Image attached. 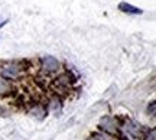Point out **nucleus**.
Masks as SVG:
<instances>
[{"instance_id": "obj_3", "label": "nucleus", "mask_w": 156, "mask_h": 140, "mask_svg": "<svg viewBox=\"0 0 156 140\" xmlns=\"http://www.w3.org/2000/svg\"><path fill=\"white\" fill-rule=\"evenodd\" d=\"M120 123V131L123 135L129 136L132 140H142L146 131V127H143L140 123L130 117H117Z\"/></svg>"}, {"instance_id": "obj_7", "label": "nucleus", "mask_w": 156, "mask_h": 140, "mask_svg": "<svg viewBox=\"0 0 156 140\" xmlns=\"http://www.w3.org/2000/svg\"><path fill=\"white\" fill-rule=\"evenodd\" d=\"M28 113H29V116H32V117L36 118V120H44V118L49 114V113H48V108L45 106V103H41V101L30 104V106L28 107Z\"/></svg>"}, {"instance_id": "obj_10", "label": "nucleus", "mask_w": 156, "mask_h": 140, "mask_svg": "<svg viewBox=\"0 0 156 140\" xmlns=\"http://www.w3.org/2000/svg\"><path fill=\"white\" fill-rule=\"evenodd\" d=\"M146 111H147V114H151V116H156V100L151 101V103L147 104Z\"/></svg>"}, {"instance_id": "obj_6", "label": "nucleus", "mask_w": 156, "mask_h": 140, "mask_svg": "<svg viewBox=\"0 0 156 140\" xmlns=\"http://www.w3.org/2000/svg\"><path fill=\"white\" fill-rule=\"evenodd\" d=\"M17 94V88L15 82L7 78L0 77V98H10Z\"/></svg>"}, {"instance_id": "obj_11", "label": "nucleus", "mask_w": 156, "mask_h": 140, "mask_svg": "<svg viewBox=\"0 0 156 140\" xmlns=\"http://www.w3.org/2000/svg\"><path fill=\"white\" fill-rule=\"evenodd\" d=\"M116 140H132L129 136H126V135H123L122 131H120V135L119 136H116Z\"/></svg>"}, {"instance_id": "obj_12", "label": "nucleus", "mask_w": 156, "mask_h": 140, "mask_svg": "<svg viewBox=\"0 0 156 140\" xmlns=\"http://www.w3.org/2000/svg\"><path fill=\"white\" fill-rule=\"evenodd\" d=\"M7 116H9V114H7V110L0 106V117H7Z\"/></svg>"}, {"instance_id": "obj_13", "label": "nucleus", "mask_w": 156, "mask_h": 140, "mask_svg": "<svg viewBox=\"0 0 156 140\" xmlns=\"http://www.w3.org/2000/svg\"><path fill=\"white\" fill-rule=\"evenodd\" d=\"M9 23V19H0V29H3Z\"/></svg>"}, {"instance_id": "obj_5", "label": "nucleus", "mask_w": 156, "mask_h": 140, "mask_svg": "<svg viewBox=\"0 0 156 140\" xmlns=\"http://www.w3.org/2000/svg\"><path fill=\"white\" fill-rule=\"evenodd\" d=\"M45 106L48 108V113H52L56 117H59L62 114V108H64V98L56 94H51L45 101Z\"/></svg>"}, {"instance_id": "obj_8", "label": "nucleus", "mask_w": 156, "mask_h": 140, "mask_svg": "<svg viewBox=\"0 0 156 140\" xmlns=\"http://www.w3.org/2000/svg\"><path fill=\"white\" fill-rule=\"evenodd\" d=\"M117 9L120 12H123V13H126V15H136V16H137V15H143V10H142L140 7L130 5L127 2H120V3L117 5Z\"/></svg>"}, {"instance_id": "obj_14", "label": "nucleus", "mask_w": 156, "mask_h": 140, "mask_svg": "<svg viewBox=\"0 0 156 140\" xmlns=\"http://www.w3.org/2000/svg\"><path fill=\"white\" fill-rule=\"evenodd\" d=\"M85 140H95V139H94V137H93V136H90L88 139H85Z\"/></svg>"}, {"instance_id": "obj_1", "label": "nucleus", "mask_w": 156, "mask_h": 140, "mask_svg": "<svg viewBox=\"0 0 156 140\" xmlns=\"http://www.w3.org/2000/svg\"><path fill=\"white\" fill-rule=\"evenodd\" d=\"M32 61L29 59H10V61H0V77L7 78L17 82L25 79L30 71Z\"/></svg>"}, {"instance_id": "obj_4", "label": "nucleus", "mask_w": 156, "mask_h": 140, "mask_svg": "<svg viewBox=\"0 0 156 140\" xmlns=\"http://www.w3.org/2000/svg\"><path fill=\"white\" fill-rule=\"evenodd\" d=\"M98 130L101 131H106L112 136H119L120 135V123H119V118L114 116H103L98 120Z\"/></svg>"}, {"instance_id": "obj_2", "label": "nucleus", "mask_w": 156, "mask_h": 140, "mask_svg": "<svg viewBox=\"0 0 156 140\" xmlns=\"http://www.w3.org/2000/svg\"><path fill=\"white\" fill-rule=\"evenodd\" d=\"M62 69H64L62 62L54 55H44L38 59L39 75H42L45 78L55 77L56 74H59Z\"/></svg>"}, {"instance_id": "obj_9", "label": "nucleus", "mask_w": 156, "mask_h": 140, "mask_svg": "<svg viewBox=\"0 0 156 140\" xmlns=\"http://www.w3.org/2000/svg\"><path fill=\"white\" fill-rule=\"evenodd\" d=\"M142 140H156V127H153V129H146Z\"/></svg>"}]
</instances>
